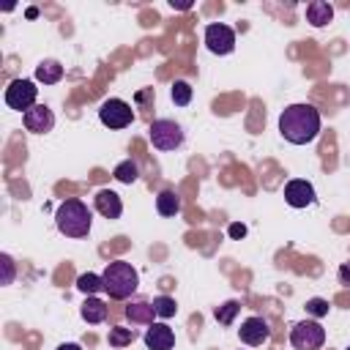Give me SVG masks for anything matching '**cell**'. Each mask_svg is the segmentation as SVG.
<instances>
[{"mask_svg": "<svg viewBox=\"0 0 350 350\" xmlns=\"http://www.w3.org/2000/svg\"><path fill=\"white\" fill-rule=\"evenodd\" d=\"M156 211H159L161 216H175V213H180V197H178V191H172V189L159 191V197H156Z\"/></svg>", "mask_w": 350, "mask_h": 350, "instance_id": "cell-18", "label": "cell"}, {"mask_svg": "<svg viewBox=\"0 0 350 350\" xmlns=\"http://www.w3.org/2000/svg\"><path fill=\"white\" fill-rule=\"evenodd\" d=\"M241 312V304L238 301H224L221 306H216V312H213V317L221 323V325H230L232 320H235V314Z\"/></svg>", "mask_w": 350, "mask_h": 350, "instance_id": "cell-23", "label": "cell"}, {"mask_svg": "<svg viewBox=\"0 0 350 350\" xmlns=\"http://www.w3.org/2000/svg\"><path fill=\"white\" fill-rule=\"evenodd\" d=\"M148 137H150V145L156 150H175L183 145V129H180V123H175L170 118L153 120L148 129Z\"/></svg>", "mask_w": 350, "mask_h": 350, "instance_id": "cell-4", "label": "cell"}, {"mask_svg": "<svg viewBox=\"0 0 350 350\" xmlns=\"http://www.w3.org/2000/svg\"><path fill=\"white\" fill-rule=\"evenodd\" d=\"M104 279V290L109 293V298L115 301H126L137 293V284H139V273L131 262H123V260H115L104 268L101 273Z\"/></svg>", "mask_w": 350, "mask_h": 350, "instance_id": "cell-3", "label": "cell"}, {"mask_svg": "<svg viewBox=\"0 0 350 350\" xmlns=\"http://www.w3.org/2000/svg\"><path fill=\"white\" fill-rule=\"evenodd\" d=\"M57 350H82V347L74 345V342H63V345H57Z\"/></svg>", "mask_w": 350, "mask_h": 350, "instance_id": "cell-29", "label": "cell"}, {"mask_svg": "<svg viewBox=\"0 0 350 350\" xmlns=\"http://www.w3.org/2000/svg\"><path fill=\"white\" fill-rule=\"evenodd\" d=\"M22 120H25V129L33 131V134H46V131L55 129V115L46 104H36L33 109H27L22 115Z\"/></svg>", "mask_w": 350, "mask_h": 350, "instance_id": "cell-10", "label": "cell"}, {"mask_svg": "<svg viewBox=\"0 0 350 350\" xmlns=\"http://www.w3.org/2000/svg\"><path fill=\"white\" fill-rule=\"evenodd\" d=\"M63 79V66L57 60H41L36 66V82H44V85H55Z\"/></svg>", "mask_w": 350, "mask_h": 350, "instance_id": "cell-17", "label": "cell"}, {"mask_svg": "<svg viewBox=\"0 0 350 350\" xmlns=\"http://www.w3.org/2000/svg\"><path fill=\"white\" fill-rule=\"evenodd\" d=\"M306 312L312 317H325L328 314V301L325 298H309L306 301Z\"/></svg>", "mask_w": 350, "mask_h": 350, "instance_id": "cell-25", "label": "cell"}, {"mask_svg": "<svg viewBox=\"0 0 350 350\" xmlns=\"http://www.w3.org/2000/svg\"><path fill=\"white\" fill-rule=\"evenodd\" d=\"M79 314H82V320L90 323V325L104 323V320H107V304H104L101 298H96V295H88L85 304H82V309H79Z\"/></svg>", "mask_w": 350, "mask_h": 350, "instance_id": "cell-16", "label": "cell"}, {"mask_svg": "<svg viewBox=\"0 0 350 350\" xmlns=\"http://www.w3.org/2000/svg\"><path fill=\"white\" fill-rule=\"evenodd\" d=\"M279 134L290 145H309L320 134V112L312 104H290L279 115Z\"/></svg>", "mask_w": 350, "mask_h": 350, "instance_id": "cell-1", "label": "cell"}, {"mask_svg": "<svg viewBox=\"0 0 350 350\" xmlns=\"http://www.w3.org/2000/svg\"><path fill=\"white\" fill-rule=\"evenodd\" d=\"M325 342V331L317 320H301L290 328V345L295 350H320Z\"/></svg>", "mask_w": 350, "mask_h": 350, "instance_id": "cell-5", "label": "cell"}, {"mask_svg": "<svg viewBox=\"0 0 350 350\" xmlns=\"http://www.w3.org/2000/svg\"><path fill=\"white\" fill-rule=\"evenodd\" d=\"M98 120H101L107 129H126V126H131V120H134V109H131V104H126L123 98H107V101L98 107Z\"/></svg>", "mask_w": 350, "mask_h": 350, "instance_id": "cell-7", "label": "cell"}, {"mask_svg": "<svg viewBox=\"0 0 350 350\" xmlns=\"http://www.w3.org/2000/svg\"><path fill=\"white\" fill-rule=\"evenodd\" d=\"M205 46L213 55H230L235 49V30L224 22H211L205 27Z\"/></svg>", "mask_w": 350, "mask_h": 350, "instance_id": "cell-8", "label": "cell"}, {"mask_svg": "<svg viewBox=\"0 0 350 350\" xmlns=\"http://www.w3.org/2000/svg\"><path fill=\"white\" fill-rule=\"evenodd\" d=\"M339 282L350 287V262H342V265H339Z\"/></svg>", "mask_w": 350, "mask_h": 350, "instance_id": "cell-28", "label": "cell"}, {"mask_svg": "<svg viewBox=\"0 0 350 350\" xmlns=\"http://www.w3.org/2000/svg\"><path fill=\"white\" fill-rule=\"evenodd\" d=\"M331 19H334L331 3H325V0H312V3L306 5V22H309L312 27H325Z\"/></svg>", "mask_w": 350, "mask_h": 350, "instance_id": "cell-15", "label": "cell"}, {"mask_svg": "<svg viewBox=\"0 0 350 350\" xmlns=\"http://www.w3.org/2000/svg\"><path fill=\"white\" fill-rule=\"evenodd\" d=\"M134 328H109V345L112 347H126L134 342Z\"/></svg>", "mask_w": 350, "mask_h": 350, "instance_id": "cell-24", "label": "cell"}, {"mask_svg": "<svg viewBox=\"0 0 350 350\" xmlns=\"http://www.w3.org/2000/svg\"><path fill=\"white\" fill-rule=\"evenodd\" d=\"M115 180H120V183H134L137 178H139V170H137V164L131 161V159H126V161H120L118 167H115Z\"/></svg>", "mask_w": 350, "mask_h": 350, "instance_id": "cell-21", "label": "cell"}, {"mask_svg": "<svg viewBox=\"0 0 350 350\" xmlns=\"http://www.w3.org/2000/svg\"><path fill=\"white\" fill-rule=\"evenodd\" d=\"M238 336H241L243 345L254 347V345H262L271 336V328H268V323L262 317H246L241 323V328H238Z\"/></svg>", "mask_w": 350, "mask_h": 350, "instance_id": "cell-11", "label": "cell"}, {"mask_svg": "<svg viewBox=\"0 0 350 350\" xmlns=\"http://www.w3.org/2000/svg\"><path fill=\"white\" fill-rule=\"evenodd\" d=\"M170 96H172V104H175V107H186V104L191 101V85H189L186 79H175Z\"/></svg>", "mask_w": 350, "mask_h": 350, "instance_id": "cell-20", "label": "cell"}, {"mask_svg": "<svg viewBox=\"0 0 350 350\" xmlns=\"http://www.w3.org/2000/svg\"><path fill=\"white\" fill-rule=\"evenodd\" d=\"M96 211H98L104 219H120L123 202H120V197H118L112 189H101V191L96 194Z\"/></svg>", "mask_w": 350, "mask_h": 350, "instance_id": "cell-14", "label": "cell"}, {"mask_svg": "<svg viewBox=\"0 0 350 350\" xmlns=\"http://www.w3.org/2000/svg\"><path fill=\"white\" fill-rule=\"evenodd\" d=\"M142 339H145L148 350H172V345H175V334L167 323H153Z\"/></svg>", "mask_w": 350, "mask_h": 350, "instance_id": "cell-12", "label": "cell"}, {"mask_svg": "<svg viewBox=\"0 0 350 350\" xmlns=\"http://www.w3.org/2000/svg\"><path fill=\"white\" fill-rule=\"evenodd\" d=\"M317 197H314V186L309 183V180H301V178H295V180H287L284 183V202L290 205V208H306V205H312Z\"/></svg>", "mask_w": 350, "mask_h": 350, "instance_id": "cell-9", "label": "cell"}, {"mask_svg": "<svg viewBox=\"0 0 350 350\" xmlns=\"http://www.w3.org/2000/svg\"><path fill=\"white\" fill-rule=\"evenodd\" d=\"M153 317H156L153 301L137 298V301H129V304H126V320H129L131 325H153Z\"/></svg>", "mask_w": 350, "mask_h": 350, "instance_id": "cell-13", "label": "cell"}, {"mask_svg": "<svg viewBox=\"0 0 350 350\" xmlns=\"http://www.w3.org/2000/svg\"><path fill=\"white\" fill-rule=\"evenodd\" d=\"M0 265H3V279L0 284H11L14 282V260L8 254H0Z\"/></svg>", "mask_w": 350, "mask_h": 350, "instance_id": "cell-26", "label": "cell"}, {"mask_svg": "<svg viewBox=\"0 0 350 350\" xmlns=\"http://www.w3.org/2000/svg\"><path fill=\"white\" fill-rule=\"evenodd\" d=\"M55 224L66 238H85L93 227V213L82 200H63L55 211Z\"/></svg>", "mask_w": 350, "mask_h": 350, "instance_id": "cell-2", "label": "cell"}, {"mask_svg": "<svg viewBox=\"0 0 350 350\" xmlns=\"http://www.w3.org/2000/svg\"><path fill=\"white\" fill-rule=\"evenodd\" d=\"M36 98H38V88L33 79H14L8 88H5V104L16 112H27L36 107Z\"/></svg>", "mask_w": 350, "mask_h": 350, "instance_id": "cell-6", "label": "cell"}, {"mask_svg": "<svg viewBox=\"0 0 350 350\" xmlns=\"http://www.w3.org/2000/svg\"><path fill=\"white\" fill-rule=\"evenodd\" d=\"M347 350H350V347H347Z\"/></svg>", "mask_w": 350, "mask_h": 350, "instance_id": "cell-30", "label": "cell"}, {"mask_svg": "<svg viewBox=\"0 0 350 350\" xmlns=\"http://www.w3.org/2000/svg\"><path fill=\"white\" fill-rule=\"evenodd\" d=\"M77 287L85 293V295H96L98 290H104V279L98 276V273H79L77 276Z\"/></svg>", "mask_w": 350, "mask_h": 350, "instance_id": "cell-19", "label": "cell"}, {"mask_svg": "<svg viewBox=\"0 0 350 350\" xmlns=\"http://www.w3.org/2000/svg\"><path fill=\"white\" fill-rule=\"evenodd\" d=\"M153 309H156V317L170 320V317H175L178 304H175V298H170V295H159V298H153Z\"/></svg>", "mask_w": 350, "mask_h": 350, "instance_id": "cell-22", "label": "cell"}, {"mask_svg": "<svg viewBox=\"0 0 350 350\" xmlns=\"http://www.w3.org/2000/svg\"><path fill=\"white\" fill-rule=\"evenodd\" d=\"M227 235H230V238H235V241H238V238H243V235H246V224H241V221L230 224V227H227Z\"/></svg>", "mask_w": 350, "mask_h": 350, "instance_id": "cell-27", "label": "cell"}]
</instances>
